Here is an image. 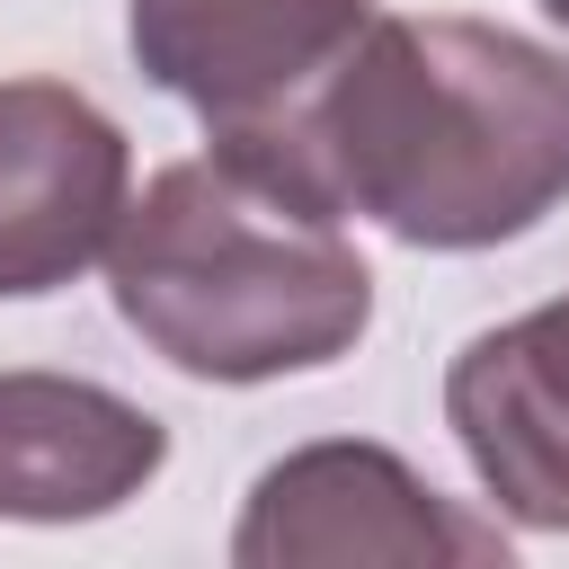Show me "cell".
<instances>
[{
	"mask_svg": "<svg viewBox=\"0 0 569 569\" xmlns=\"http://www.w3.org/2000/svg\"><path fill=\"white\" fill-rule=\"evenodd\" d=\"M169 462V427L89 373H0V516L80 525L116 516Z\"/></svg>",
	"mask_w": 569,
	"mask_h": 569,
	"instance_id": "obj_7",
	"label": "cell"
},
{
	"mask_svg": "<svg viewBox=\"0 0 569 569\" xmlns=\"http://www.w3.org/2000/svg\"><path fill=\"white\" fill-rule=\"evenodd\" d=\"M445 427L507 525L569 533V293L480 329L453 356Z\"/></svg>",
	"mask_w": 569,
	"mask_h": 569,
	"instance_id": "obj_6",
	"label": "cell"
},
{
	"mask_svg": "<svg viewBox=\"0 0 569 569\" xmlns=\"http://www.w3.org/2000/svg\"><path fill=\"white\" fill-rule=\"evenodd\" d=\"M258 142L409 249H498L569 196V53L498 18H365Z\"/></svg>",
	"mask_w": 569,
	"mask_h": 569,
	"instance_id": "obj_1",
	"label": "cell"
},
{
	"mask_svg": "<svg viewBox=\"0 0 569 569\" xmlns=\"http://www.w3.org/2000/svg\"><path fill=\"white\" fill-rule=\"evenodd\" d=\"M124 329L196 382H276L338 365L373 320V267L347 213L258 142L169 160L107 240Z\"/></svg>",
	"mask_w": 569,
	"mask_h": 569,
	"instance_id": "obj_2",
	"label": "cell"
},
{
	"mask_svg": "<svg viewBox=\"0 0 569 569\" xmlns=\"http://www.w3.org/2000/svg\"><path fill=\"white\" fill-rule=\"evenodd\" d=\"M542 9H551V27H569V0H542Z\"/></svg>",
	"mask_w": 569,
	"mask_h": 569,
	"instance_id": "obj_8",
	"label": "cell"
},
{
	"mask_svg": "<svg viewBox=\"0 0 569 569\" xmlns=\"http://www.w3.org/2000/svg\"><path fill=\"white\" fill-rule=\"evenodd\" d=\"M124 204V124L71 80H0V302L53 293L80 267H98Z\"/></svg>",
	"mask_w": 569,
	"mask_h": 569,
	"instance_id": "obj_4",
	"label": "cell"
},
{
	"mask_svg": "<svg viewBox=\"0 0 569 569\" xmlns=\"http://www.w3.org/2000/svg\"><path fill=\"white\" fill-rule=\"evenodd\" d=\"M365 18L373 0H133L124 36L142 80L187 98L204 133H267L311 98Z\"/></svg>",
	"mask_w": 569,
	"mask_h": 569,
	"instance_id": "obj_5",
	"label": "cell"
},
{
	"mask_svg": "<svg viewBox=\"0 0 569 569\" xmlns=\"http://www.w3.org/2000/svg\"><path fill=\"white\" fill-rule=\"evenodd\" d=\"M240 569H347V560H391V569H445V560H507V533L462 516L445 489H427L391 445H302L258 471L240 525H231Z\"/></svg>",
	"mask_w": 569,
	"mask_h": 569,
	"instance_id": "obj_3",
	"label": "cell"
}]
</instances>
